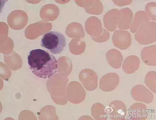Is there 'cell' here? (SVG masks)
<instances>
[{"label":"cell","mask_w":156,"mask_h":120,"mask_svg":"<svg viewBox=\"0 0 156 120\" xmlns=\"http://www.w3.org/2000/svg\"><path fill=\"white\" fill-rule=\"evenodd\" d=\"M28 63L32 73L41 78H49L57 73L58 62L55 56L45 50L40 49L30 51Z\"/></svg>","instance_id":"obj_1"},{"label":"cell","mask_w":156,"mask_h":120,"mask_svg":"<svg viewBox=\"0 0 156 120\" xmlns=\"http://www.w3.org/2000/svg\"><path fill=\"white\" fill-rule=\"evenodd\" d=\"M66 43L64 35L56 31H49L44 35L41 41V46L55 54H58L63 51Z\"/></svg>","instance_id":"obj_2"},{"label":"cell","mask_w":156,"mask_h":120,"mask_svg":"<svg viewBox=\"0 0 156 120\" xmlns=\"http://www.w3.org/2000/svg\"><path fill=\"white\" fill-rule=\"evenodd\" d=\"M136 40L141 45H148L156 41V23L155 21L142 23L136 31Z\"/></svg>","instance_id":"obj_3"},{"label":"cell","mask_w":156,"mask_h":120,"mask_svg":"<svg viewBox=\"0 0 156 120\" xmlns=\"http://www.w3.org/2000/svg\"><path fill=\"white\" fill-rule=\"evenodd\" d=\"M131 96L136 101L149 104L153 102L154 95L151 92L143 85L138 84L132 89Z\"/></svg>","instance_id":"obj_4"},{"label":"cell","mask_w":156,"mask_h":120,"mask_svg":"<svg viewBox=\"0 0 156 120\" xmlns=\"http://www.w3.org/2000/svg\"><path fill=\"white\" fill-rule=\"evenodd\" d=\"M112 40L114 45L121 50L127 49L131 45V35L126 30L116 31L114 34Z\"/></svg>","instance_id":"obj_5"},{"label":"cell","mask_w":156,"mask_h":120,"mask_svg":"<svg viewBox=\"0 0 156 120\" xmlns=\"http://www.w3.org/2000/svg\"><path fill=\"white\" fill-rule=\"evenodd\" d=\"M133 12L128 8H124L119 11L118 18L119 29L121 30L130 29L133 23Z\"/></svg>","instance_id":"obj_6"},{"label":"cell","mask_w":156,"mask_h":120,"mask_svg":"<svg viewBox=\"0 0 156 120\" xmlns=\"http://www.w3.org/2000/svg\"><path fill=\"white\" fill-rule=\"evenodd\" d=\"M108 112L112 119L124 120L127 112L126 106L124 102L115 101L110 104Z\"/></svg>","instance_id":"obj_7"},{"label":"cell","mask_w":156,"mask_h":120,"mask_svg":"<svg viewBox=\"0 0 156 120\" xmlns=\"http://www.w3.org/2000/svg\"><path fill=\"white\" fill-rule=\"evenodd\" d=\"M148 117V110L146 105L142 103L134 104L129 109L128 117L131 120H145Z\"/></svg>","instance_id":"obj_8"},{"label":"cell","mask_w":156,"mask_h":120,"mask_svg":"<svg viewBox=\"0 0 156 120\" xmlns=\"http://www.w3.org/2000/svg\"><path fill=\"white\" fill-rule=\"evenodd\" d=\"M141 57L145 64L149 66H156V45L144 48L141 52Z\"/></svg>","instance_id":"obj_9"},{"label":"cell","mask_w":156,"mask_h":120,"mask_svg":"<svg viewBox=\"0 0 156 120\" xmlns=\"http://www.w3.org/2000/svg\"><path fill=\"white\" fill-rule=\"evenodd\" d=\"M140 61L139 58L135 55L128 56L123 61L122 69L126 73L132 74L139 68Z\"/></svg>","instance_id":"obj_10"},{"label":"cell","mask_w":156,"mask_h":120,"mask_svg":"<svg viewBox=\"0 0 156 120\" xmlns=\"http://www.w3.org/2000/svg\"><path fill=\"white\" fill-rule=\"evenodd\" d=\"M109 52L107 56L108 62L114 68H120L123 60L122 54L120 51L115 49L111 50Z\"/></svg>","instance_id":"obj_11"},{"label":"cell","mask_w":156,"mask_h":120,"mask_svg":"<svg viewBox=\"0 0 156 120\" xmlns=\"http://www.w3.org/2000/svg\"><path fill=\"white\" fill-rule=\"evenodd\" d=\"M151 20L147 16L144 11H138L136 12L130 28V31L135 33L141 24L145 22L151 21Z\"/></svg>","instance_id":"obj_12"},{"label":"cell","mask_w":156,"mask_h":120,"mask_svg":"<svg viewBox=\"0 0 156 120\" xmlns=\"http://www.w3.org/2000/svg\"><path fill=\"white\" fill-rule=\"evenodd\" d=\"M146 85L153 93H156V72L150 71L147 73L145 78Z\"/></svg>","instance_id":"obj_13"},{"label":"cell","mask_w":156,"mask_h":120,"mask_svg":"<svg viewBox=\"0 0 156 120\" xmlns=\"http://www.w3.org/2000/svg\"><path fill=\"white\" fill-rule=\"evenodd\" d=\"M119 10L118 9L112 10L111 12V15L109 16V14H108L109 15V16H107V18L105 17V23H107V25L110 26V30H114L116 29V20L118 21V15Z\"/></svg>","instance_id":"obj_14"},{"label":"cell","mask_w":156,"mask_h":120,"mask_svg":"<svg viewBox=\"0 0 156 120\" xmlns=\"http://www.w3.org/2000/svg\"><path fill=\"white\" fill-rule=\"evenodd\" d=\"M145 13L151 20L155 22L156 21V3L151 2L147 3L145 6Z\"/></svg>","instance_id":"obj_15"},{"label":"cell","mask_w":156,"mask_h":120,"mask_svg":"<svg viewBox=\"0 0 156 120\" xmlns=\"http://www.w3.org/2000/svg\"><path fill=\"white\" fill-rule=\"evenodd\" d=\"M133 1H119L115 2L117 5L122 6H123L129 5L133 2Z\"/></svg>","instance_id":"obj_16"}]
</instances>
